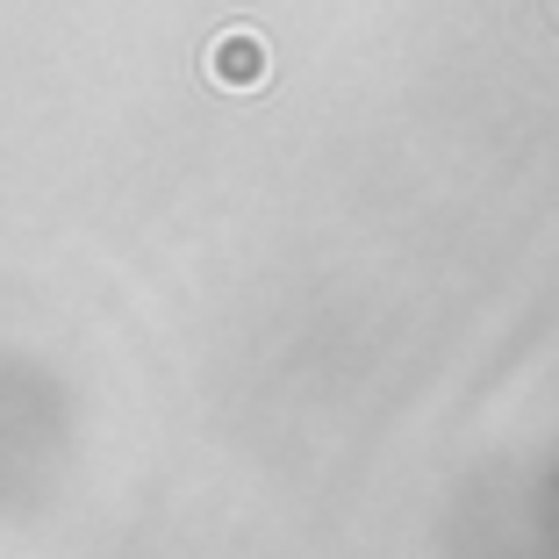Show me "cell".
<instances>
[{
	"mask_svg": "<svg viewBox=\"0 0 559 559\" xmlns=\"http://www.w3.org/2000/svg\"><path fill=\"white\" fill-rule=\"evenodd\" d=\"M545 15H552V22H559V0H545Z\"/></svg>",
	"mask_w": 559,
	"mask_h": 559,
	"instance_id": "obj_2",
	"label": "cell"
},
{
	"mask_svg": "<svg viewBox=\"0 0 559 559\" xmlns=\"http://www.w3.org/2000/svg\"><path fill=\"white\" fill-rule=\"evenodd\" d=\"M265 72H273V58H265V36L223 29V36L209 44V80H215V86H265Z\"/></svg>",
	"mask_w": 559,
	"mask_h": 559,
	"instance_id": "obj_1",
	"label": "cell"
}]
</instances>
